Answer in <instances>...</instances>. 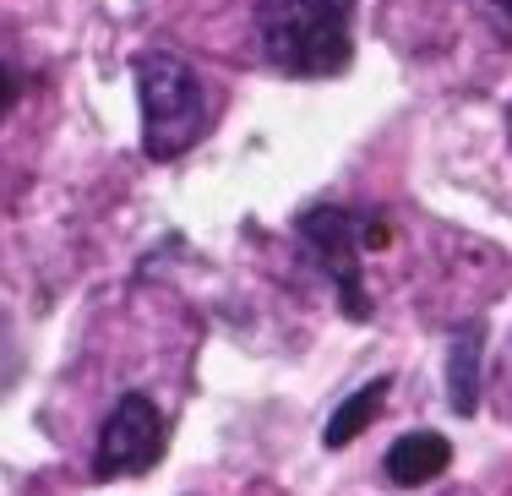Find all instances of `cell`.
I'll return each mask as SVG.
<instances>
[{"mask_svg": "<svg viewBox=\"0 0 512 496\" xmlns=\"http://www.w3.org/2000/svg\"><path fill=\"white\" fill-rule=\"evenodd\" d=\"M300 240L316 251V262H322L327 273L338 278V300H344V311L355 322L371 317V306H365V289H360V246H365V224L355 213L344 208H311L300 213Z\"/></svg>", "mask_w": 512, "mask_h": 496, "instance_id": "4", "label": "cell"}, {"mask_svg": "<svg viewBox=\"0 0 512 496\" xmlns=\"http://www.w3.org/2000/svg\"><path fill=\"white\" fill-rule=\"evenodd\" d=\"M507 131H512V115H507Z\"/></svg>", "mask_w": 512, "mask_h": 496, "instance_id": "10", "label": "cell"}, {"mask_svg": "<svg viewBox=\"0 0 512 496\" xmlns=\"http://www.w3.org/2000/svg\"><path fill=\"white\" fill-rule=\"evenodd\" d=\"M164 453V415L148 393H126L109 409L104 431H99V458H93V475L99 480H131L148 475Z\"/></svg>", "mask_w": 512, "mask_h": 496, "instance_id": "3", "label": "cell"}, {"mask_svg": "<svg viewBox=\"0 0 512 496\" xmlns=\"http://www.w3.org/2000/svg\"><path fill=\"white\" fill-rule=\"evenodd\" d=\"M387 393H393V377H376V382H365L360 393H349L344 404L333 409V420H327L322 442H327V447H349V442H355L365 426H371L376 415H382Z\"/></svg>", "mask_w": 512, "mask_h": 496, "instance_id": "7", "label": "cell"}, {"mask_svg": "<svg viewBox=\"0 0 512 496\" xmlns=\"http://www.w3.org/2000/svg\"><path fill=\"white\" fill-rule=\"evenodd\" d=\"M137 99H142V148L148 159L169 164L202 142L213 104H207L197 71L169 50H142L137 55Z\"/></svg>", "mask_w": 512, "mask_h": 496, "instance_id": "2", "label": "cell"}, {"mask_svg": "<svg viewBox=\"0 0 512 496\" xmlns=\"http://www.w3.org/2000/svg\"><path fill=\"white\" fill-rule=\"evenodd\" d=\"M480 344H485L480 328H458L453 349H447V393H453L458 415L480 409Z\"/></svg>", "mask_w": 512, "mask_h": 496, "instance_id": "6", "label": "cell"}, {"mask_svg": "<svg viewBox=\"0 0 512 496\" xmlns=\"http://www.w3.org/2000/svg\"><path fill=\"white\" fill-rule=\"evenodd\" d=\"M447 464H453V442L436 437V431H409V437H398L393 447H387V480L393 486H431L436 475H447Z\"/></svg>", "mask_w": 512, "mask_h": 496, "instance_id": "5", "label": "cell"}, {"mask_svg": "<svg viewBox=\"0 0 512 496\" xmlns=\"http://www.w3.org/2000/svg\"><path fill=\"white\" fill-rule=\"evenodd\" d=\"M474 11H480L485 22H491L496 33H502V39L512 44V0H469Z\"/></svg>", "mask_w": 512, "mask_h": 496, "instance_id": "8", "label": "cell"}, {"mask_svg": "<svg viewBox=\"0 0 512 496\" xmlns=\"http://www.w3.org/2000/svg\"><path fill=\"white\" fill-rule=\"evenodd\" d=\"M355 0H262L256 39L284 77H338L355 55L349 44Z\"/></svg>", "mask_w": 512, "mask_h": 496, "instance_id": "1", "label": "cell"}, {"mask_svg": "<svg viewBox=\"0 0 512 496\" xmlns=\"http://www.w3.org/2000/svg\"><path fill=\"white\" fill-rule=\"evenodd\" d=\"M17 93H22V77L11 66H0V115L11 110V104H17Z\"/></svg>", "mask_w": 512, "mask_h": 496, "instance_id": "9", "label": "cell"}]
</instances>
